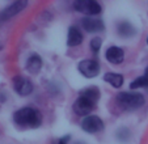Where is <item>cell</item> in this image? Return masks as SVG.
Listing matches in <instances>:
<instances>
[{"instance_id": "6da1fadb", "label": "cell", "mask_w": 148, "mask_h": 144, "mask_svg": "<svg viewBox=\"0 0 148 144\" xmlns=\"http://www.w3.org/2000/svg\"><path fill=\"white\" fill-rule=\"evenodd\" d=\"M13 121L23 128H37L42 125V115L37 109L23 108L13 114Z\"/></svg>"}, {"instance_id": "7a4b0ae2", "label": "cell", "mask_w": 148, "mask_h": 144, "mask_svg": "<svg viewBox=\"0 0 148 144\" xmlns=\"http://www.w3.org/2000/svg\"><path fill=\"white\" fill-rule=\"evenodd\" d=\"M117 102L123 110H136L144 105V97L138 92H121L117 94Z\"/></svg>"}, {"instance_id": "3957f363", "label": "cell", "mask_w": 148, "mask_h": 144, "mask_svg": "<svg viewBox=\"0 0 148 144\" xmlns=\"http://www.w3.org/2000/svg\"><path fill=\"white\" fill-rule=\"evenodd\" d=\"M73 9H76L77 12L88 16H93V14H100L102 8L97 1L93 0H76L73 1Z\"/></svg>"}, {"instance_id": "277c9868", "label": "cell", "mask_w": 148, "mask_h": 144, "mask_svg": "<svg viewBox=\"0 0 148 144\" xmlns=\"http://www.w3.org/2000/svg\"><path fill=\"white\" fill-rule=\"evenodd\" d=\"M81 128L88 134H96L103 130V122L97 115H88L81 121Z\"/></svg>"}, {"instance_id": "5b68a950", "label": "cell", "mask_w": 148, "mask_h": 144, "mask_svg": "<svg viewBox=\"0 0 148 144\" xmlns=\"http://www.w3.org/2000/svg\"><path fill=\"white\" fill-rule=\"evenodd\" d=\"M79 71L81 75H84L88 79L96 77L100 73V64L93 59H84L79 63Z\"/></svg>"}, {"instance_id": "8992f818", "label": "cell", "mask_w": 148, "mask_h": 144, "mask_svg": "<svg viewBox=\"0 0 148 144\" xmlns=\"http://www.w3.org/2000/svg\"><path fill=\"white\" fill-rule=\"evenodd\" d=\"M13 89L20 96H29L33 92L34 86L29 79L24 77V76H16L13 79Z\"/></svg>"}, {"instance_id": "52a82bcc", "label": "cell", "mask_w": 148, "mask_h": 144, "mask_svg": "<svg viewBox=\"0 0 148 144\" xmlns=\"http://www.w3.org/2000/svg\"><path fill=\"white\" fill-rule=\"evenodd\" d=\"M93 106H95V102H92L90 100L84 97H79L75 101V104H73V111L77 115L88 117V114L93 110Z\"/></svg>"}, {"instance_id": "ba28073f", "label": "cell", "mask_w": 148, "mask_h": 144, "mask_svg": "<svg viewBox=\"0 0 148 144\" xmlns=\"http://www.w3.org/2000/svg\"><path fill=\"white\" fill-rule=\"evenodd\" d=\"M26 5H28V1H25V0H23V1H14L11 5L7 7L5 9H3V12L0 13V20L5 21V20L16 16L18 12H21L24 8H26Z\"/></svg>"}, {"instance_id": "9c48e42d", "label": "cell", "mask_w": 148, "mask_h": 144, "mask_svg": "<svg viewBox=\"0 0 148 144\" xmlns=\"http://www.w3.org/2000/svg\"><path fill=\"white\" fill-rule=\"evenodd\" d=\"M81 25H83L84 30L88 33H98L105 29V25L101 20L97 19H90V17H84L81 20Z\"/></svg>"}, {"instance_id": "30bf717a", "label": "cell", "mask_w": 148, "mask_h": 144, "mask_svg": "<svg viewBox=\"0 0 148 144\" xmlns=\"http://www.w3.org/2000/svg\"><path fill=\"white\" fill-rule=\"evenodd\" d=\"M105 56L113 64H121L125 60V53L118 46H110L106 50V53H105Z\"/></svg>"}, {"instance_id": "8fae6325", "label": "cell", "mask_w": 148, "mask_h": 144, "mask_svg": "<svg viewBox=\"0 0 148 144\" xmlns=\"http://www.w3.org/2000/svg\"><path fill=\"white\" fill-rule=\"evenodd\" d=\"M41 68H42L41 56L37 55V54H32L28 58V60H26V69H28V72L32 73V75H36V73H38L41 71Z\"/></svg>"}, {"instance_id": "7c38bea8", "label": "cell", "mask_w": 148, "mask_h": 144, "mask_svg": "<svg viewBox=\"0 0 148 144\" xmlns=\"http://www.w3.org/2000/svg\"><path fill=\"white\" fill-rule=\"evenodd\" d=\"M83 42V33L79 30L76 26H71L68 29V37H67V45L70 47H76Z\"/></svg>"}, {"instance_id": "4fadbf2b", "label": "cell", "mask_w": 148, "mask_h": 144, "mask_svg": "<svg viewBox=\"0 0 148 144\" xmlns=\"http://www.w3.org/2000/svg\"><path fill=\"white\" fill-rule=\"evenodd\" d=\"M103 80L114 88H121L123 84V76L121 73H115V72H106L103 75Z\"/></svg>"}, {"instance_id": "5bb4252c", "label": "cell", "mask_w": 148, "mask_h": 144, "mask_svg": "<svg viewBox=\"0 0 148 144\" xmlns=\"http://www.w3.org/2000/svg\"><path fill=\"white\" fill-rule=\"evenodd\" d=\"M117 29H118V33H119V36L121 37H125V38H130V37H132V36H135V28L130 24V22H127V21H122V22H119L118 24V26H117Z\"/></svg>"}, {"instance_id": "9a60e30c", "label": "cell", "mask_w": 148, "mask_h": 144, "mask_svg": "<svg viewBox=\"0 0 148 144\" xmlns=\"http://www.w3.org/2000/svg\"><path fill=\"white\" fill-rule=\"evenodd\" d=\"M80 97L88 98L92 102H97L98 98H100V89L97 86H89V88H85L80 92Z\"/></svg>"}, {"instance_id": "2e32d148", "label": "cell", "mask_w": 148, "mask_h": 144, "mask_svg": "<svg viewBox=\"0 0 148 144\" xmlns=\"http://www.w3.org/2000/svg\"><path fill=\"white\" fill-rule=\"evenodd\" d=\"M144 86H148V67L145 68L144 75L140 76V77H138V79H135V80L130 84V88L131 89L144 88Z\"/></svg>"}, {"instance_id": "e0dca14e", "label": "cell", "mask_w": 148, "mask_h": 144, "mask_svg": "<svg viewBox=\"0 0 148 144\" xmlns=\"http://www.w3.org/2000/svg\"><path fill=\"white\" fill-rule=\"evenodd\" d=\"M101 45H102V39H101L100 37H95V38H92V41H90V50L95 54H97L101 49Z\"/></svg>"}, {"instance_id": "ac0fdd59", "label": "cell", "mask_w": 148, "mask_h": 144, "mask_svg": "<svg viewBox=\"0 0 148 144\" xmlns=\"http://www.w3.org/2000/svg\"><path fill=\"white\" fill-rule=\"evenodd\" d=\"M68 141H70V135H67V136H63V138H62L60 140H59L56 144H67Z\"/></svg>"}, {"instance_id": "d6986e66", "label": "cell", "mask_w": 148, "mask_h": 144, "mask_svg": "<svg viewBox=\"0 0 148 144\" xmlns=\"http://www.w3.org/2000/svg\"><path fill=\"white\" fill-rule=\"evenodd\" d=\"M73 144H85V143H83V141H76V143H73Z\"/></svg>"}, {"instance_id": "ffe728a7", "label": "cell", "mask_w": 148, "mask_h": 144, "mask_svg": "<svg viewBox=\"0 0 148 144\" xmlns=\"http://www.w3.org/2000/svg\"><path fill=\"white\" fill-rule=\"evenodd\" d=\"M0 50H1V45H0Z\"/></svg>"}, {"instance_id": "44dd1931", "label": "cell", "mask_w": 148, "mask_h": 144, "mask_svg": "<svg viewBox=\"0 0 148 144\" xmlns=\"http://www.w3.org/2000/svg\"><path fill=\"white\" fill-rule=\"evenodd\" d=\"M147 43H148V38H147Z\"/></svg>"}]
</instances>
